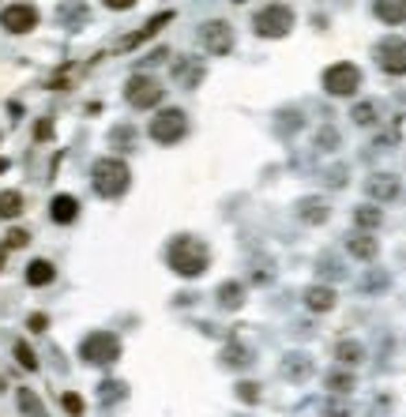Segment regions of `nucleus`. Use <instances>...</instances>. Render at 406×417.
I'll list each match as a JSON object with an SVG mask.
<instances>
[{
  "label": "nucleus",
  "instance_id": "obj_1",
  "mask_svg": "<svg viewBox=\"0 0 406 417\" xmlns=\"http://www.w3.org/2000/svg\"><path fill=\"white\" fill-rule=\"evenodd\" d=\"M166 260H170V271L181 278H200L211 267V252L196 237H173L170 248H166Z\"/></svg>",
  "mask_w": 406,
  "mask_h": 417
},
{
  "label": "nucleus",
  "instance_id": "obj_2",
  "mask_svg": "<svg viewBox=\"0 0 406 417\" xmlns=\"http://www.w3.org/2000/svg\"><path fill=\"white\" fill-rule=\"evenodd\" d=\"M91 181H94V192H98L102 199H121L124 192H128V184H132V170H128V162H124V158L106 155V158H98V162H94Z\"/></svg>",
  "mask_w": 406,
  "mask_h": 417
},
{
  "label": "nucleus",
  "instance_id": "obj_3",
  "mask_svg": "<svg viewBox=\"0 0 406 417\" xmlns=\"http://www.w3.org/2000/svg\"><path fill=\"white\" fill-rule=\"evenodd\" d=\"M293 23H297V15H293L290 4H264L256 12V19H252V27H256L260 38H286L293 30Z\"/></svg>",
  "mask_w": 406,
  "mask_h": 417
},
{
  "label": "nucleus",
  "instance_id": "obj_4",
  "mask_svg": "<svg viewBox=\"0 0 406 417\" xmlns=\"http://www.w3.org/2000/svg\"><path fill=\"white\" fill-rule=\"evenodd\" d=\"M79 357L87 365H113L121 357V339L109 331H91L83 342H79Z\"/></svg>",
  "mask_w": 406,
  "mask_h": 417
},
{
  "label": "nucleus",
  "instance_id": "obj_5",
  "mask_svg": "<svg viewBox=\"0 0 406 417\" xmlns=\"http://www.w3.org/2000/svg\"><path fill=\"white\" fill-rule=\"evenodd\" d=\"M324 91L331 94V98H350V94L361 91V68L350 60H339L331 64L328 71H324Z\"/></svg>",
  "mask_w": 406,
  "mask_h": 417
},
{
  "label": "nucleus",
  "instance_id": "obj_6",
  "mask_svg": "<svg viewBox=\"0 0 406 417\" xmlns=\"http://www.w3.org/2000/svg\"><path fill=\"white\" fill-rule=\"evenodd\" d=\"M188 132V117L185 109H158L155 120H150V139L170 147V143H181Z\"/></svg>",
  "mask_w": 406,
  "mask_h": 417
},
{
  "label": "nucleus",
  "instance_id": "obj_7",
  "mask_svg": "<svg viewBox=\"0 0 406 417\" xmlns=\"http://www.w3.org/2000/svg\"><path fill=\"white\" fill-rule=\"evenodd\" d=\"M162 83H158L155 76H147V71H139V76H132L128 83H124V102H128L132 109H155L158 102H162Z\"/></svg>",
  "mask_w": 406,
  "mask_h": 417
},
{
  "label": "nucleus",
  "instance_id": "obj_8",
  "mask_svg": "<svg viewBox=\"0 0 406 417\" xmlns=\"http://www.w3.org/2000/svg\"><path fill=\"white\" fill-rule=\"evenodd\" d=\"M38 23H42V15H38V8L30 0H15V4L0 8V27L8 34H30Z\"/></svg>",
  "mask_w": 406,
  "mask_h": 417
},
{
  "label": "nucleus",
  "instance_id": "obj_9",
  "mask_svg": "<svg viewBox=\"0 0 406 417\" xmlns=\"http://www.w3.org/2000/svg\"><path fill=\"white\" fill-rule=\"evenodd\" d=\"M200 42L207 53H214V57H222V53L234 49V27H229L226 19H211L200 27Z\"/></svg>",
  "mask_w": 406,
  "mask_h": 417
},
{
  "label": "nucleus",
  "instance_id": "obj_10",
  "mask_svg": "<svg viewBox=\"0 0 406 417\" xmlns=\"http://www.w3.org/2000/svg\"><path fill=\"white\" fill-rule=\"evenodd\" d=\"M376 64L387 76H406V38H384L376 45Z\"/></svg>",
  "mask_w": 406,
  "mask_h": 417
},
{
  "label": "nucleus",
  "instance_id": "obj_11",
  "mask_svg": "<svg viewBox=\"0 0 406 417\" xmlns=\"http://www.w3.org/2000/svg\"><path fill=\"white\" fill-rule=\"evenodd\" d=\"M365 192H369L372 203H392V199L399 196V177H392V173H372V177L365 181Z\"/></svg>",
  "mask_w": 406,
  "mask_h": 417
},
{
  "label": "nucleus",
  "instance_id": "obj_12",
  "mask_svg": "<svg viewBox=\"0 0 406 417\" xmlns=\"http://www.w3.org/2000/svg\"><path fill=\"white\" fill-rule=\"evenodd\" d=\"M49 218L57 222V226H71V222L79 218V199H76V196H68V192L53 196V203H49Z\"/></svg>",
  "mask_w": 406,
  "mask_h": 417
},
{
  "label": "nucleus",
  "instance_id": "obj_13",
  "mask_svg": "<svg viewBox=\"0 0 406 417\" xmlns=\"http://www.w3.org/2000/svg\"><path fill=\"white\" fill-rule=\"evenodd\" d=\"M173 19V12H158L155 15V19H147V23H143V27L139 30H135V34L132 38H124V42L121 45H117V49H135V45H143V42H150V38H155L158 34V27H166V23H170Z\"/></svg>",
  "mask_w": 406,
  "mask_h": 417
},
{
  "label": "nucleus",
  "instance_id": "obj_14",
  "mask_svg": "<svg viewBox=\"0 0 406 417\" xmlns=\"http://www.w3.org/2000/svg\"><path fill=\"white\" fill-rule=\"evenodd\" d=\"M346 252L354 256V260H365V263H369V260H376V252H380V240H372V234H369V229H361V234H354V237L346 240Z\"/></svg>",
  "mask_w": 406,
  "mask_h": 417
},
{
  "label": "nucleus",
  "instance_id": "obj_15",
  "mask_svg": "<svg viewBox=\"0 0 406 417\" xmlns=\"http://www.w3.org/2000/svg\"><path fill=\"white\" fill-rule=\"evenodd\" d=\"M372 15L380 23H387V27H399V23H406V0H376Z\"/></svg>",
  "mask_w": 406,
  "mask_h": 417
},
{
  "label": "nucleus",
  "instance_id": "obj_16",
  "mask_svg": "<svg viewBox=\"0 0 406 417\" xmlns=\"http://www.w3.org/2000/svg\"><path fill=\"white\" fill-rule=\"evenodd\" d=\"M297 218L308 222V226H324V222H328V203L316 199V196L301 199V203H297Z\"/></svg>",
  "mask_w": 406,
  "mask_h": 417
},
{
  "label": "nucleus",
  "instance_id": "obj_17",
  "mask_svg": "<svg viewBox=\"0 0 406 417\" xmlns=\"http://www.w3.org/2000/svg\"><path fill=\"white\" fill-rule=\"evenodd\" d=\"M53 278H57V267H53L49 260H30V263H27V286L42 290V286L53 282Z\"/></svg>",
  "mask_w": 406,
  "mask_h": 417
},
{
  "label": "nucleus",
  "instance_id": "obj_18",
  "mask_svg": "<svg viewBox=\"0 0 406 417\" xmlns=\"http://www.w3.org/2000/svg\"><path fill=\"white\" fill-rule=\"evenodd\" d=\"M335 361L342 368H357L365 361V346H361V342H354V339H342L335 346Z\"/></svg>",
  "mask_w": 406,
  "mask_h": 417
},
{
  "label": "nucleus",
  "instance_id": "obj_19",
  "mask_svg": "<svg viewBox=\"0 0 406 417\" xmlns=\"http://www.w3.org/2000/svg\"><path fill=\"white\" fill-rule=\"evenodd\" d=\"M305 304L313 312H331V308H335V290H331V286H308V290H305Z\"/></svg>",
  "mask_w": 406,
  "mask_h": 417
},
{
  "label": "nucleus",
  "instance_id": "obj_20",
  "mask_svg": "<svg viewBox=\"0 0 406 417\" xmlns=\"http://www.w3.org/2000/svg\"><path fill=\"white\" fill-rule=\"evenodd\" d=\"M23 214V192L19 188H4L0 192V218H19Z\"/></svg>",
  "mask_w": 406,
  "mask_h": 417
},
{
  "label": "nucleus",
  "instance_id": "obj_21",
  "mask_svg": "<svg viewBox=\"0 0 406 417\" xmlns=\"http://www.w3.org/2000/svg\"><path fill=\"white\" fill-rule=\"evenodd\" d=\"M354 222H357V229H376L384 222V214H380L376 203H361V207H354Z\"/></svg>",
  "mask_w": 406,
  "mask_h": 417
},
{
  "label": "nucleus",
  "instance_id": "obj_22",
  "mask_svg": "<svg viewBox=\"0 0 406 417\" xmlns=\"http://www.w3.org/2000/svg\"><path fill=\"white\" fill-rule=\"evenodd\" d=\"M218 304L222 308H241L245 304V286L241 282H222L218 286Z\"/></svg>",
  "mask_w": 406,
  "mask_h": 417
},
{
  "label": "nucleus",
  "instance_id": "obj_23",
  "mask_svg": "<svg viewBox=\"0 0 406 417\" xmlns=\"http://www.w3.org/2000/svg\"><path fill=\"white\" fill-rule=\"evenodd\" d=\"M249 361H252V350L241 346V342H229V346L222 350V365H229V368H245Z\"/></svg>",
  "mask_w": 406,
  "mask_h": 417
},
{
  "label": "nucleus",
  "instance_id": "obj_24",
  "mask_svg": "<svg viewBox=\"0 0 406 417\" xmlns=\"http://www.w3.org/2000/svg\"><path fill=\"white\" fill-rule=\"evenodd\" d=\"M15 403H19V410L27 414V417H45V406H42V398L34 395L30 387H19V395H15Z\"/></svg>",
  "mask_w": 406,
  "mask_h": 417
},
{
  "label": "nucleus",
  "instance_id": "obj_25",
  "mask_svg": "<svg viewBox=\"0 0 406 417\" xmlns=\"http://www.w3.org/2000/svg\"><path fill=\"white\" fill-rule=\"evenodd\" d=\"M376 117H380V109H376V102H357L354 109H350V120L354 124H361V128H369V124H376Z\"/></svg>",
  "mask_w": 406,
  "mask_h": 417
},
{
  "label": "nucleus",
  "instance_id": "obj_26",
  "mask_svg": "<svg viewBox=\"0 0 406 417\" xmlns=\"http://www.w3.org/2000/svg\"><path fill=\"white\" fill-rule=\"evenodd\" d=\"M328 391H331V395H350V391H354V372H350V368L331 372L328 376Z\"/></svg>",
  "mask_w": 406,
  "mask_h": 417
},
{
  "label": "nucleus",
  "instance_id": "obj_27",
  "mask_svg": "<svg viewBox=\"0 0 406 417\" xmlns=\"http://www.w3.org/2000/svg\"><path fill=\"white\" fill-rule=\"evenodd\" d=\"M282 372L290 376V380H305V376L313 372V365H308L305 354H290L286 357V365H282Z\"/></svg>",
  "mask_w": 406,
  "mask_h": 417
},
{
  "label": "nucleus",
  "instance_id": "obj_28",
  "mask_svg": "<svg viewBox=\"0 0 406 417\" xmlns=\"http://www.w3.org/2000/svg\"><path fill=\"white\" fill-rule=\"evenodd\" d=\"M234 391H237V398H241L245 406H256V403H260V395H264V391H260V383H252V380H241Z\"/></svg>",
  "mask_w": 406,
  "mask_h": 417
},
{
  "label": "nucleus",
  "instance_id": "obj_29",
  "mask_svg": "<svg viewBox=\"0 0 406 417\" xmlns=\"http://www.w3.org/2000/svg\"><path fill=\"white\" fill-rule=\"evenodd\" d=\"M15 361H19L27 372H38V357H34V350H30L27 342H15Z\"/></svg>",
  "mask_w": 406,
  "mask_h": 417
},
{
  "label": "nucleus",
  "instance_id": "obj_30",
  "mask_svg": "<svg viewBox=\"0 0 406 417\" xmlns=\"http://www.w3.org/2000/svg\"><path fill=\"white\" fill-rule=\"evenodd\" d=\"M60 406H65V414H71V417H83V410H87V403L76 391H65V395H60Z\"/></svg>",
  "mask_w": 406,
  "mask_h": 417
},
{
  "label": "nucleus",
  "instance_id": "obj_31",
  "mask_svg": "<svg viewBox=\"0 0 406 417\" xmlns=\"http://www.w3.org/2000/svg\"><path fill=\"white\" fill-rule=\"evenodd\" d=\"M27 245H30V234H27V229H19V226L8 229V237H4V248H8V252H15V248H27Z\"/></svg>",
  "mask_w": 406,
  "mask_h": 417
},
{
  "label": "nucleus",
  "instance_id": "obj_32",
  "mask_svg": "<svg viewBox=\"0 0 406 417\" xmlns=\"http://www.w3.org/2000/svg\"><path fill=\"white\" fill-rule=\"evenodd\" d=\"M45 327H49V316H45V312H30V316H27V331L42 335Z\"/></svg>",
  "mask_w": 406,
  "mask_h": 417
},
{
  "label": "nucleus",
  "instance_id": "obj_33",
  "mask_svg": "<svg viewBox=\"0 0 406 417\" xmlns=\"http://www.w3.org/2000/svg\"><path fill=\"white\" fill-rule=\"evenodd\" d=\"M53 135V120H38L34 124V139H49Z\"/></svg>",
  "mask_w": 406,
  "mask_h": 417
},
{
  "label": "nucleus",
  "instance_id": "obj_34",
  "mask_svg": "<svg viewBox=\"0 0 406 417\" xmlns=\"http://www.w3.org/2000/svg\"><path fill=\"white\" fill-rule=\"evenodd\" d=\"M102 4H106L109 12H128V8L135 4V0H102Z\"/></svg>",
  "mask_w": 406,
  "mask_h": 417
},
{
  "label": "nucleus",
  "instance_id": "obj_35",
  "mask_svg": "<svg viewBox=\"0 0 406 417\" xmlns=\"http://www.w3.org/2000/svg\"><path fill=\"white\" fill-rule=\"evenodd\" d=\"M346 414H350V410H346V406H339V403L328 406V417H346Z\"/></svg>",
  "mask_w": 406,
  "mask_h": 417
},
{
  "label": "nucleus",
  "instance_id": "obj_36",
  "mask_svg": "<svg viewBox=\"0 0 406 417\" xmlns=\"http://www.w3.org/2000/svg\"><path fill=\"white\" fill-rule=\"evenodd\" d=\"M4 263H8V248H4V240H0V271H4Z\"/></svg>",
  "mask_w": 406,
  "mask_h": 417
},
{
  "label": "nucleus",
  "instance_id": "obj_37",
  "mask_svg": "<svg viewBox=\"0 0 406 417\" xmlns=\"http://www.w3.org/2000/svg\"><path fill=\"white\" fill-rule=\"evenodd\" d=\"M0 391H4V380H0Z\"/></svg>",
  "mask_w": 406,
  "mask_h": 417
}]
</instances>
